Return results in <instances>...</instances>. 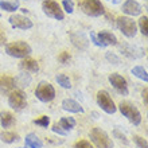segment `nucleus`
Instances as JSON below:
<instances>
[{"instance_id": "obj_8", "label": "nucleus", "mask_w": 148, "mask_h": 148, "mask_svg": "<svg viewBox=\"0 0 148 148\" xmlns=\"http://www.w3.org/2000/svg\"><path fill=\"white\" fill-rule=\"evenodd\" d=\"M97 104L102 110L108 114H113L117 110V106L114 105V101L109 96L106 90H100L97 93Z\"/></svg>"}, {"instance_id": "obj_2", "label": "nucleus", "mask_w": 148, "mask_h": 148, "mask_svg": "<svg viewBox=\"0 0 148 148\" xmlns=\"http://www.w3.org/2000/svg\"><path fill=\"white\" fill-rule=\"evenodd\" d=\"M89 136L92 143L97 148H113V145H114L112 139L109 137V135L104 129L98 128V127H96V128H93L90 131Z\"/></svg>"}, {"instance_id": "obj_22", "label": "nucleus", "mask_w": 148, "mask_h": 148, "mask_svg": "<svg viewBox=\"0 0 148 148\" xmlns=\"http://www.w3.org/2000/svg\"><path fill=\"white\" fill-rule=\"evenodd\" d=\"M59 127L62 129H65V131H70V129H73L74 127H75V120H74L73 117H62L61 120H59Z\"/></svg>"}, {"instance_id": "obj_25", "label": "nucleus", "mask_w": 148, "mask_h": 148, "mask_svg": "<svg viewBox=\"0 0 148 148\" xmlns=\"http://www.w3.org/2000/svg\"><path fill=\"white\" fill-rule=\"evenodd\" d=\"M139 28H140V32L144 36L148 35V18L145 15L139 19Z\"/></svg>"}, {"instance_id": "obj_18", "label": "nucleus", "mask_w": 148, "mask_h": 148, "mask_svg": "<svg viewBox=\"0 0 148 148\" xmlns=\"http://www.w3.org/2000/svg\"><path fill=\"white\" fill-rule=\"evenodd\" d=\"M15 123V119L12 116V113L10 112H0V124L3 128H8V127H11L12 124Z\"/></svg>"}, {"instance_id": "obj_30", "label": "nucleus", "mask_w": 148, "mask_h": 148, "mask_svg": "<svg viewBox=\"0 0 148 148\" xmlns=\"http://www.w3.org/2000/svg\"><path fill=\"white\" fill-rule=\"evenodd\" d=\"M74 148H94L88 140H79L74 144Z\"/></svg>"}, {"instance_id": "obj_11", "label": "nucleus", "mask_w": 148, "mask_h": 148, "mask_svg": "<svg viewBox=\"0 0 148 148\" xmlns=\"http://www.w3.org/2000/svg\"><path fill=\"white\" fill-rule=\"evenodd\" d=\"M8 22L14 28H19V30H30L32 27L31 19H28L24 15H11L8 18Z\"/></svg>"}, {"instance_id": "obj_26", "label": "nucleus", "mask_w": 148, "mask_h": 148, "mask_svg": "<svg viewBox=\"0 0 148 148\" xmlns=\"http://www.w3.org/2000/svg\"><path fill=\"white\" fill-rule=\"evenodd\" d=\"M34 124L39 125V127H43V128H47L49 124H50V117L49 116H40L39 119L34 120Z\"/></svg>"}, {"instance_id": "obj_33", "label": "nucleus", "mask_w": 148, "mask_h": 148, "mask_svg": "<svg viewBox=\"0 0 148 148\" xmlns=\"http://www.w3.org/2000/svg\"><path fill=\"white\" fill-rule=\"evenodd\" d=\"M113 135H114V136H116L120 141H123L124 144H128V140H127V137H125V135H121V133L119 132L117 129H114V131H113Z\"/></svg>"}, {"instance_id": "obj_23", "label": "nucleus", "mask_w": 148, "mask_h": 148, "mask_svg": "<svg viewBox=\"0 0 148 148\" xmlns=\"http://www.w3.org/2000/svg\"><path fill=\"white\" fill-rule=\"evenodd\" d=\"M132 74L135 75V77H137V78H140L141 81H144V82H147L148 81V74H147V70H145L143 66H135L132 69Z\"/></svg>"}, {"instance_id": "obj_29", "label": "nucleus", "mask_w": 148, "mask_h": 148, "mask_svg": "<svg viewBox=\"0 0 148 148\" xmlns=\"http://www.w3.org/2000/svg\"><path fill=\"white\" fill-rule=\"evenodd\" d=\"M71 59V55L67 53V51H62L61 54H59V57H58V61L61 63H66V62H69Z\"/></svg>"}, {"instance_id": "obj_1", "label": "nucleus", "mask_w": 148, "mask_h": 148, "mask_svg": "<svg viewBox=\"0 0 148 148\" xmlns=\"http://www.w3.org/2000/svg\"><path fill=\"white\" fill-rule=\"evenodd\" d=\"M31 46L28 43L23 42V40L8 43L5 46V53L8 55L14 57V58H27L28 55L31 54Z\"/></svg>"}, {"instance_id": "obj_14", "label": "nucleus", "mask_w": 148, "mask_h": 148, "mask_svg": "<svg viewBox=\"0 0 148 148\" xmlns=\"http://www.w3.org/2000/svg\"><path fill=\"white\" fill-rule=\"evenodd\" d=\"M98 39V42L101 45V47H106V46H116L117 45V38L114 34L109 31H101L98 35H96Z\"/></svg>"}, {"instance_id": "obj_12", "label": "nucleus", "mask_w": 148, "mask_h": 148, "mask_svg": "<svg viewBox=\"0 0 148 148\" xmlns=\"http://www.w3.org/2000/svg\"><path fill=\"white\" fill-rule=\"evenodd\" d=\"M70 40L74 46L77 47V49H79V50H86L88 46H89V40H88L86 35L79 31L70 32Z\"/></svg>"}, {"instance_id": "obj_36", "label": "nucleus", "mask_w": 148, "mask_h": 148, "mask_svg": "<svg viewBox=\"0 0 148 148\" xmlns=\"http://www.w3.org/2000/svg\"><path fill=\"white\" fill-rule=\"evenodd\" d=\"M147 93H148L147 88H144V90H143V93H141V96H143V100H144V104H145V105H147Z\"/></svg>"}, {"instance_id": "obj_28", "label": "nucleus", "mask_w": 148, "mask_h": 148, "mask_svg": "<svg viewBox=\"0 0 148 148\" xmlns=\"http://www.w3.org/2000/svg\"><path fill=\"white\" fill-rule=\"evenodd\" d=\"M62 7H63V10H65L67 14H73V11H74L73 0H63V1H62Z\"/></svg>"}, {"instance_id": "obj_24", "label": "nucleus", "mask_w": 148, "mask_h": 148, "mask_svg": "<svg viewBox=\"0 0 148 148\" xmlns=\"http://www.w3.org/2000/svg\"><path fill=\"white\" fill-rule=\"evenodd\" d=\"M55 79L58 82V85H61L62 88H65V89H70L71 88V82L66 74H58Z\"/></svg>"}, {"instance_id": "obj_20", "label": "nucleus", "mask_w": 148, "mask_h": 148, "mask_svg": "<svg viewBox=\"0 0 148 148\" xmlns=\"http://www.w3.org/2000/svg\"><path fill=\"white\" fill-rule=\"evenodd\" d=\"M0 139H1V141H4V143L11 144V143H15V141L19 140V135L15 132H7V131H4V132L0 133Z\"/></svg>"}, {"instance_id": "obj_13", "label": "nucleus", "mask_w": 148, "mask_h": 148, "mask_svg": "<svg viewBox=\"0 0 148 148\" xmlns=\"http://www.w3.org/2000/svg\"><path fill=\"white\" fill-rule=\"evenodd\" d=\"M141 5L135 0H127L124 4H123V12L127 14L129 16H137L141 14Z\"/></svg>"}, {"instance_id": "obj_10", "label": "nucleus", "mask_w": 148, "mask_h": 148, "mask_svg": "<svg viewBox=\"0 0 148 148\" xmlns=\"http://www.w3.org/2000/svg\"><path fill=\"white\" fill-rule=\"evenodd\" d=\"M108 79H109L110 85H112L120 94L127 96V94L129 93L128 82H127V79H125L123 75H120V74H117V73H112V74H109Z\"/></svg>"}, {"instance_id": "obj_16", "label": "nucleus", "mask_w": 148, "mask_h": 148, "mask_svg": "<svg viewBox=\"0 0 148 148\" xmlns=\"http://www.w3.org/2000/svg\"><path fill=\"white\" fill-rule=\"evenodd\" d=\"M20 69L30 73H36L39 70V63L32 58H23V61L20 62Z\"/></svg>"}, {"instance_id": "obj_15", "label": "nucleus", "mask_w": 148, "mask_h": 148, "mask_svg": "<svg viewBox=\"0 0 148 148\" xmlns=\"http://www.w3.org/2000/svg\"><path fill=\"white\" fill-rule=\"evenodd\" d=\"M62 109L70 113H84V108L79 102H77L73 98H65L62 101Z\"/></svg>"}, {"instance_id": "obj_27", "label": "nucleus", "mask_w": 148, "mask_h": 148, "mask_svg": "<svg viewBox=\"0 0 148 148\" xmlns=\"http://www.w3.org/2000/svg\"><path fill=\"white\" fill-rule=\"evenodd\" d=\"M133 141L136 143V145H137L139 148H148L147 140H145L144 137H141V136H137V135H135V136H133Z\"/></svg>"}, {"instance_id": "obj_17", "label": "nucleus", "mask_w": 148, "mask_h": 148, "mask_svg": "<svg viewBox=\"0 0 148 148\" xmlns=\"http://www.w3.org/2000/svg\"><path fill=\"white\" fill-rule=\"evenodd\" d=\"M24 144L27 148H43L42 140L36 136L35 133H28L24 139Z\"/></svg>"}, {"instance_id": "obj_32", "label": "nucleus", "mask_w": 148, "mask_h": 148, "mask_svg": "<svg viewBox=\"0 0 148 148\" xmlns=\"http://www.w3.org/2000/svg\"><path fill=\"white\" fill-rule=\"evenodd\" d=\"M106 59H108L109 62H112L113 65L120 63V59H119V57H116V55L113 54V53H106Z\"/></svg>"}, {"instance_id": "obj_9", "label": "nucleus", "mask_w": 148, "mask_h": 148, "mask_svg": "<svg viewBox=\"0 0 148 148\" xmlns=\"http://www.w3.org/2000/svg\"><path fill=\"white\" fill-rule=\"evenodd\" d=\"M8 104L12 109L22 110L27 106V100H26V94L22 90H14L8 96Z\"/></svg>"}, {"instance_id": "obj_7", "label": "nucleus", "mask_w": 148, "mask_h": 148, "mask_svg": "<svg viewBox=\"0 0 148 148\" xmlns=\"http://www.w3.org/2000/svg\"><path fill=\"white\" fill-rule=\"evenodd\" d=\"M42 10H43V12H45V15L50 16L53 19L63 20V18H65L63 10L61 8V5H59L57 1H54V0H43Z\"/></svg>"}, {"instance_id": "obj_5", "label": "nucleus", "mask_w": 148, "mask_h": 148, "mask_svg": "<svg viewBox=\"0 0 148 148\" xmlns=\"http://www.w3.org/2000/svg\"><path fill=\"white\" fill-rule=\"evenodd\" d=\"M119 109H120L121 114L127 117L133 125H139L141 123V113L139 112V109H137L135 105H132L131 102H127V101L120 102Z\"/></svg>"}, {"instance_id": "obj_21", "label": "nucleus", "mask_w": 148, "mask_h": 148, "mask_svg": "<svg viewBox=\"0 0 148 148\" xmlns=\"http://www.w3.org/2000/svg\"><path fill=\"white\" fill-rule=\"evenodd\" d=\"M0 8L3 11L7 12H15L19 8V3L18 1H7V0H1L0 1Z\"/></svg>"}, {"instance_id": "obj_35", "label": "nucleus", "mask_w": 148, "mask_h": 148, "mask_svg": "<svg viewBox=\"0 0 148 148\" xmlns=\"http://www.w3.org/2000/svg\"><path fill=\"white\" fill-rule=\"evenodd\" d=\"M90 38H92V40H93V43L96 45V46L101 47V45H100V42H98V39H97V36H96V34H94V32H90Z\"/></svg>"}, {"instance_id": "obj_34", "label": "nucleus", "mask_w": 148, "mask_h": 148, "mask_svg": "<svg viewBox=\"0 0 148 148\" xmlns=\"http://www.w3.org/2000/svg\"><path fill=\"white\" fill-rule=\"evenodd\" d=\"M3 43H5V32H4V28L0 24V45H3Z\"/></svg>"}, {"instance_id": "obj_4", "label": "nucleus", "mask_w": 148, "mask_h": 148, "mask_svg": "<svg viewBox=\"0 0 148 148\" xmlns=\"http://www.w3.org/2000/svg\"><path fill=\"white\" fill-rule=\"evenodd\" d=\"M116 24L123 35H125L127 38H135L137 32V24L135 23L133 19H131L128 16H119L116 20Z\"/></svg>"}, {"instance_id": "obj_3", "label": "nucleus", "mask_w": 148, "mask_h": 148, "mask_svg": "<svg viewBox=\"0 0 148 148\" xmlns=\"http://www.w3.org/2000/svg\"><path fill=\"white\" fill-rule=\"evenodd\" d=\"M79 8L85 15L93 16V18H98V16L105 14V8L100 0H81Z\"/></svg>"}, {"instance_id": "obj_6", "label": "nucleus", "mask_w": 148, "mask_h": 148, "mask_svg": "<svg viewBox=\"0 0 148 148\" xmlns=\"http://www.w3.org/2000/svg\"><path fill=\"white\" fill-rule=\"evenodd\" d=\"M35 96L39 101L42 102H50L55 98V89L50 82L42 81L35 89Z\"/></svg>"}, {"instance_id": "obj_19", "label": "nucleus", "mask_w": 148, "mask_h": 148, "mask_svg": "<svg viewBox=\"0 0 148 148\" xmlns=\"http://www.w3.org/2000/svg\"><path fill=\"white\" fill-rule=\"evenodd\" d=\"M0 86H3L4 90H12L16 86L15 78L10 77V75H3L0 78Z\"/></svg>"}, {"instance_id": "obj_31", "label": "nucleus", "mask_w": 148, "mask_h": 148, "mask_svg": "<svg viewBox=\"0 0 148 148\" xmlns=\"http://www.w3.org/2000/svg\"><path fill=\"white\" fill-rule=\"evenodd\" d=\"M51 129H53V132H54V133H58V135H61V136H66V135H67V132L65 131V129L61 128V127H59V124H54Z\"/></svg>"}]
</instances>
